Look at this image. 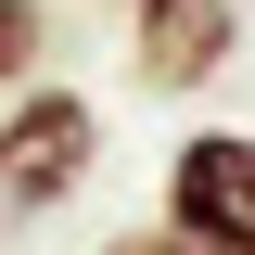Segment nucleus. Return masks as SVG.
I'll use <instances>...</instances> for the list:
<instances>
[{
    "instance_id": "nucleus-1",
    "label": "nucleus",
    "mask_w": 255,
    "mask_h": 255,
    "mask_svg": "<svg viewBox=\"0 0 255 255\" xmlns=\"http://www.w3.org/2000/svg\"><path fill=\"white\" fill-rule=\"evenodd\" d=\"M102 179V102L77 77H26L0 102V217H51Z\"/></svg>"
},
{
    "instance_id": "nucleus-2",
    "label": "nucleus",
    "mask_w": 255,
    "mask_h": 255,
    "mask_svg": "<svg viewBox=\"0 0 255 255\" xmlns=\"http://www.w3.org/2000/svg\"><path fill=\"white\" fill-rule=\"evenodd\" d=\"M153 217L191 255H255V128H179Z\"/></svg>"
},
{
    "instance_id": "nucleus-3",
    "label": "nucleus",
    "mask_w": 255,
    "mask_h": 255,
    "mask_svg": "<svg viewBox=\"0 0 255 255\" xmlns=\"http://www.w3.org/2000/svg\"><path fill=\"white\" fill-rule=\"evenodd\" d=\"M115 13H128V77L166 102L217 90L230 51H243V0H115Z\"/></svg>"
},
{
    "instance_id": "nucleus-4",
    "label": "nucleus",
    "mask_w": 255,
    "mask_h": 255,
    "mask_svg": "<svg viewBox=\"0 0 255 255\" xmlns=\"http://www.w3.org/2000/svg\"><path fill=\"white\" fill-rule=\"evenodd\" d=\"M26 77H51V0H0V102Z\"/></svg>"
},
{
    "instance_id": "nucleus-5",
    "label": "nucleus",
    "mask_w": 255,
    "mask_h": 255,
    "mask_svg": "<svg viewBox=\"0 0 255 255\" xmlns=\"http://www.w3.org/2000/svg\"><path fill=\"white\" fill-rule=\"evenodd\" d=\"M90 255H191V243H179V230H166V217H128V230H102Z\"/></svg>"
}]
</instances>
